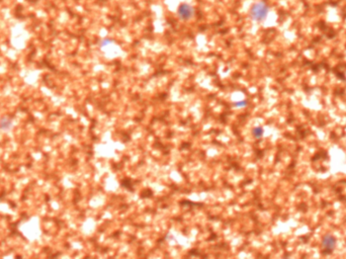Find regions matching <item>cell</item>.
<instances>
[{
	"mask_svg": "<svg viewBox=\"0 0 346 259\" xmlns=\"http://www.w3.org/2000/svg\"><path fill=\"white\" fill-rule=\"evenodd\" d=\"M268 12H269V6L267 5V3L264 1H259L251 6L249 14H250V17H251L254 21L261 23V21H263L267 17Z\"/></svg>",
	"mask_w": 346,
	"mask_h": 259,
	"instance_id": "cell-1",
	"label": "cell"
},
{
	"mask_svg": "<svg viewBox=\"0 0 346 259\" xmlns=\"http://www.w3.org/2000/svg\"><path fill=\"white\" fill-rule=\"evenodd\" d=\"M177 14H178L180 20H188L194 14V9L191 5L187 4V3H181L177 9Z\"/></svg>",
	"mask_w": 346,
	"mask_h": 259,
	"instance_id": "cell-2",
	"label": "cell"
},
{
	"mask_svg": "<svg viewBox=\"0 0 346 259\" xmlns=\"http://www.w3.org/2000/svg\"><path fill=\"white\" fill-rule=\"evenodd\" d=\"M336 238L332 235H325L322 239V249L325 253H331L336 247Z\"/></svg>",
	"mask_w": 346,
	"mask_h": 259,
	"instance_id": "cell-3",
	"label": "cell"
},
{
	"mask_svg": "<svg viewBox=\"0 0 346 259\" xmlns=\"http://www.w3.org/2000/svg\"><path fill=\"white\" fill-rule=\"evenodd\" d=\"M264 134V130L262 127H255L252 130V135L255 139H260Z\"/></svg>",
	"mask_w": 346,
	"mask_h": 259,
	"instance_id": "cell-4",
	"label": "cell"
},
{
	"mask_svg": "<svg viewBox=\"0 0 346 259\" xmlns=\"http://www.w3.org/2000/svg\"><path fill=\"white\" fill-rule=\"evenodd\" d=\"M112 43H113V40H112V39H104V40L101 41L100 47H106L107 45H109V44H112Z\"/></svg>",
	"mask_w": 346,
	"mask_h": 259,
	"instance_id": "cell-5",
	"label": "cell"
},
{
	"mask_svg": "<svg viewBox=\"0 0 346 259\" xmlns=\"http://www.w3.org/2000/svg\"><path fill=\"white\" fill-rule=\"evenodd\" d=\"M234 104H235V106H236V107H244V106H246L247 101H245V100H241V101L235 102Z\"/></svg>",
	"mask_w": 346,
	"mask_h": 259,
	"instance_id": "cell-6",
	"label": "cell"
}]
</instances>
